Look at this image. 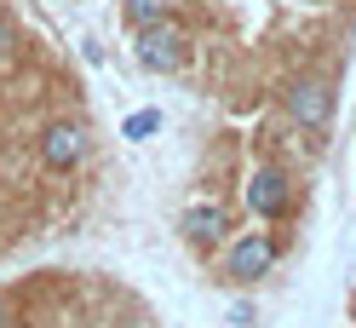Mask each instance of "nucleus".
Returning <instances> with one entry per match:
<instances>
[{"mask_svg":"<svg viewBox=\"0 0 356 328\" xmlns=\"http://www.w3.org/2000/svg\"><path fill=\"white\" fill-rule=\"evenodd\" d=\"M276 259H282V242L270 231H236L225 253H218V276L225 282H241V288H253V282H264L276 271Z\"/></svg>","mask_w":356,"mask_h":328,"instance_id":"f257e3e1","label":"nucleus"},{"mask_svg":"<svg viewBox=\"0 0 356 328\" xmlns=\"http://www.w3.org/2000/svg\"><path fill=\"white\" fill-rule=\"evenodd\" d=\"M282 116L299 133H327L333 127V75H293L282 86Z\"/></svg>","mask_w":356,"mask_h":328,"instance_id":"f03ea898","label":"nucleus"},{"mask_svg":"<svg viewBox=\"0 0 356 328\" xmlns=\"http://www.w3.org/2000/svg\"><path fill=\"white\" fill-rule=\"evenodd\" d=\"M35 150H40V167L47 173H75L86 156H92V127H86L81 116H52L47 127H40Z\"/></svg>","mask_w":356,"mask_h":328,"instance_id":"7ed1b4c3","label":"nucleus"},{"mask_svg":"<svg viewBox=\"0 0 356 328\" xmlns=\"http://www.w3.org/2000/svg\"><path fill=\"white\" fill-rule=\"evenodd\" d=\"M138 63L149 75H178L190 63V29L184 24H172V17H161V24H149V29H138Z\"/></svg>","mask_w":356,"mask_h":328,"instance_id":"20e7f679","label":"nucleus"},{"mask_svg":"<svg viewBox=\"0 0 356 328\" xmlns=\"http://www.w3.org/2000/svg\"><path fill=\"white\" fill-rule=\"evenodd\" d=\"M178 236H184L195 253H213V248H225L236 236V213L225 202H190L178 213Z\"/></svg>","mask_w":356,"mask_h":328,"instance_id":"39448f33","label":"nucleus"},{"mask_svg":"<svg viewBox=\"0 0 356 328\" xmlns=\"http://www.w3.org/2000/svg\"><path fill=\"white\" fill-rule=\"evenodd\" d=\"M248 213L253 219H287L293 213V173L287 167H259L248 179Z\"/></svg>","mask_w":356,"mask_h":328,"instance_id":"423d86ee","label":"nucleus"},{"mask_svg":"<svg viewBox=\"0 0 356 328\" xmlns=\"http://www.w3.org/2000/svg\"><path fill=\"white\" fill-rule=\"evenodd\" d=\"M155 133H161V109H132V116L121 121V139H155Z\"/></svg>","mask_w":356,"mask_h":328,"instance_id":"0eeeda50","label":"nucleus"},{"mask_svg":"<svg viewBox=\"0 0 356 328\" xmlns=\"http://www.w3.org/2000/svg\"><path fill=\"white\" fill-rule=\"evenodd\" d=\"M167 17V0H127V24L132 29H149V24H161Z\"/></svg>","mask_w":356,"mask_h":328,"instance_id":"6e6552de","label":"nucleus"},{"mask_svg":"<svg viewBox=\"0 0 356 328\" xmlns=\"http://www.w3.org/2000/svg\"><path fill=\"white\" fill-rule=\"evenodd\" d=\"M17 52V24H12V12H0V63H12Z\"/></svg>","mask_w":356,"mask_h":328,"instance_id":"1a4fd4ad","label":"nucleus"},{"mask_svg":"<svg viewBox=\"0 0 356 328\" xmlns=\"http://www.w3.org/2000/svg\"><path fill=\"white\" fill-rule=\"evenodd\" d=\"M253 317H259V311H253V299H236V305H230V322H236V328H248Z\"/></svg>","mask_w":356,"mask_h":328,"instance_id":"9d476101","label":"nucleus"},{"mask_svg":"<svg viewBox=\"0 0 356 328\" xmlns=\"http://www.w3.org/2000/svg\"><path fill=\"white\" fill-rule=\"evenodd\" d=\"M12 322H17V305H12L6 288H0V328H12Z\"/></svg>","mask_w":356,"mask_h":328,"instance_id":"9b49d317","label":"nucleus"}]
</instances>
